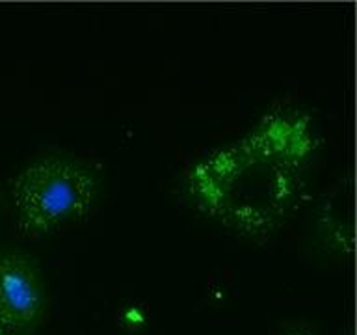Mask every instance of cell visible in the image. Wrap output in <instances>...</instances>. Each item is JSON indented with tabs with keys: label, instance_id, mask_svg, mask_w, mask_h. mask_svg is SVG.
Returning <instances> with one entry per match:
<instances>
[{
	"label": "cell",
	"instance_id": "obj_5",
	"mask_svg": "<svg viewBox=\"0 0 357 335\" xmlns=\"http://www.w3.org/2000/svg\"><path fill=\"white\" fill-rule=\"evenodd\" d=\"M0 335H11L10 332H8V329H6L4 326H2V324H0Z\"/></svg>",
	"mask_w": 357,
	"mask_h": 335
},
{
	"label": "cell",
	"instance_id": "obj_2",
	"mask_svg": "<svg viewBox=\"0 0 357 335\" xmlns=\"http://www.w3.org/2000/svg\"><path fill=\"white\" fill-rule=\"evenodd\" d=\"M100 195L89 162L66 153L33 158L11 181V201L22 233L49 234L88 218Z\"/></svg>",
	"mask_w": 357,
	"mask_h": 335
},
{
	"label": "cell",
	"instance_id": "obj_1",
	"mask_svg": "<svg viewBox=\"0 0 357 335\" xmlns=\"http://www.w3.org/2000/svg\"><path fill=\"white\" fill-rule=\"evenodd\" d=\"M318 136L309 114L268 112L234 140L184 172L190 205L245 239H268L283 228L307 186Z\"/></svg>",
	"mask_w": 357,
	"mask_h": 335
},
{
	"label": "cell",
	"instance_id": "obj_3",
	"mask_svg": "<svg viewBox=\"0 0 357 335\" xmlns=\"http://www.w3.org/2000/svg\"><path fill=\"white\" fill-rule=\"evenodd\" d=\"M49 307L39 262L24 251L0 253V324L11 335H33Z\"/></svg>",
	"mask_w": 357,
	"mask_h": 335
},
{
	"label": "cell",
	"instance_id": "obj_4",
	"mask_svg": "<svg viewBox=\"0 0 357 335\" xmlns=\"http://www.w3.org/2000/svg\"><path fill=\"white\" fill-rule=\"evenodd\" d=\"M283 335H312V332H309L305 328H290Z\"/></svg>",
	"mask_w": 357,
	"mask_h": 335
}]
</instances>
